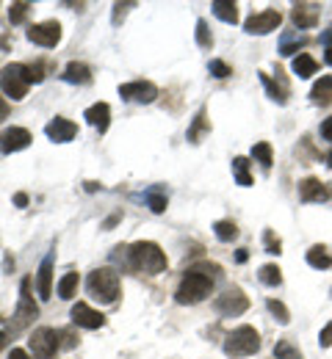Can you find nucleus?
Instances as JSON below:
<instances>
[{"mask_svg":"<svg viewBox=\"0 0 332 359\" xmlns=\"http://www.w3.org/2000/svg\"><path fill=\"white\" fill-rule=\"evenodd\" d=\"M28 11H31V3H25V0L11 3V8H8V20H11V25H20V22L28 17Z\"/></svg>","mask_w":332,"mask_h":359,"instance_id":"34","label":"nucleus"},{"mask_svg":"<svg viewBox=\"0 0 332 359\" xmlns=\"http://www.w3.org/2000/svg\"><path fill=\"white\" fill-rule=\"evenodd\" d=\"M58 337H61V332H55V329H50V326H39V329H34V334H31V340H28V346H31L34 357H39V359L55 357V351L61 348Z\"/></svg>","mask_w":332,"mask_h":359,"instance_id":"6","label":"nucleus"},{"mask_svg":"<svg viewBox=\"0 0 332 359\" xmlns=\"http://www.w3.org/2000/svg\"><path fill=\"white\" fill-rule=\"evenodd\" d=\"M14 205H17V208H25V205H28V196H25V194H17V196H14Z\"/></svg>","mask_w":332,"mask_h":359,"instance_id":"43","label":"nucleus"},{"mask_svg":"<svg viewBox=\"0 0 332 359\" xmlns=\"http://www.w3.org/2000/svg\"><path fill=\"white\" fill-rule=\"evenodd\" d=\"M211 290H213V279L208 273L189 269L175 290V299H178V304H199L211 296Z\"/></svg>","mask_w":332,"mask_h":359,"instance_id":"3","label":"nucleus"},{"mask_svg":"<svg viewBox=\"0 0 332 359\" xmlns=\"http://www.w3.org/2000/svg\"><path fill=\"white\" fill-rule=\"evenodd\" d=\"M213 235L219 238V241H225V243H230V241H236L238 238V226H236V222H216L213 224Z\"/></svg>","mask_w":332,"mask_h":359,"instance_id":"30","label":"nucleus"},{"mask_svg":"<svg viewBox=\"0 0 332 359\" xmlns=\"http://www.w3.org/2000/svg\"><path fill=\"white\" fill-rule=\"evenodd\" d=\"M131 6H133V3H117V6H114V25H119V20L125 17V11H128Z\"/></svg>","mask_w":332,"mask_h":359,"instance_id":"40","label":"nucleus"},{"mask_svg":"<svg viewBox=\"0 0 332 359\" xmlns=\"http://www.w3.org/2000/svg\"><path fill=\"white\" fill-rule=\"evenodd\" d=\"M246 257H249V255H246V249H238V255H236L238 263H246Z\"/></svg>","mask_w":332,"mask_h":359,"instance_id":"46","label":"nucleus"},{"mask_svg":"<svg viewBox=\"0 0 332 359\" xmlns=\"http://www.w3.org/2000/svg\"><path fill=\"white\" fill-rule=\"evenodd\" d=\"M84 119H86L95 130L105 133L108 125H111V105H108V102H95V105H89L86 114H84Z\"/></svg>","mask_w":332,"mask_h":359,"instance_id":"16","label":"nucleus"},{"mask_svg":"<svg viewBox=\"0 0 332 359\" xmlns=\"http://www.w3.org/2000/svg\"><path fill=\"white\" fill-rule=\"evenodd\" d=\"M55 290H58V296H61L64 302H67V299H72V296H75V290H78V273H75V271L64 273V276L58 279Z\"/></svg>","mask_w":332,"mask_h":359,"instance_id":"26","label":"nucleus"},{"mask_svg":"<svg viewBox=\"0 0 332 359\" xmlns=\"http://www.w3.org/2000/svg\"><path fill=\"white\" fill-rule=\"evenodd\" d=\"M327 166L332 169V149H330V155H327Z\"/></svg>","mask_w":332,"mask_h":359,"instance_id":"49","label":"nucleus"},{"mask_svg":"<svg viewBox=\"0 0 332 359\" xmlns=\"http://www.w3.org/2000/svg\"><path fill=\"white\" fill-rule=\"evenodd\" d=\"M45 81V69L42 64H8L3 67L0 72V86H3V94L11 97V100H22L28 94V86L31 83H42Z\"/></svg>","mask_w":332,"mask_h":359,"instance_id":"1","label":"nucleus"},{"mask_svg":"<svg viewBox=\"0 0 332 359\" xmlns=\"http://www.w3.org/2000/svg\"><path fill=\"white\" fill-rule=\"evenodd\" d=\"M211 8H213V14H216L222 22H227V25H236L238 22V6L233 0H213Z\"/></svg>","mask_w":332,"mask_h":359,"instance_id":"23","label":"nucleus"},{"mask_svg":"<svg viewBox=\"0 0 332 359\" xmlns=\"http://www.w3.org/2000/svg\"><path fill=\"white\" fill-rule=\"evenodd\" d=\"M274 357L277 359H302V354H299V348H293L291 340H277V346H274Z\"/></svg>","mask_w":332,"mask_h":359,"instance_id":"33","label":"nucleus"},{"mask_svg":"<svg viewBox=\"0 0 332 359\" xmlns=\"http://www.w3.org/2000/svg\"><path fill=\"white\" fill-rule=\"evenodd\" d=\"M213 307L225 318H238V315H244L249 310V299H246V293L241 287H227L222 296H216Z\"/></svg>","mask_w":332,"mask_h":359,"instance_id":"7","label":"nucleus"},{"mask_svg":"<svg viewBox=\"0 0 332 359\" xmlns=\"http://www.w3.org/2000/svg\"><path fill=\"white\" fill-rule=\"evenodd\" d=\"M144 199H147V205H150L152 213H164V210H166V194H164L161 188H150V191L144 194Z\"/></svg>","mask_w":332,"mask_h":359,"instance_id":"29","label":"nucleus"},{"mask_svg":"<svg viewBox=\"0 0 332 359\" xmlns=\"http://www.w3.org/2000/svg\"><path fill=\"white\" fill-rule=\"evenodd\" d=\"M324 61H327V64H332V50H327V55H324Z\"/></svg>","mask_w":332,"mask_h":359,"instance_id":"48","label":"nucleus"},{"mask_svg":"<svg viewBox=\"0 0 332 359\" xmlns=\"http://www.w3.org/2000/svg\"><path fill=\"white\" fill-rule=\"evenodd\" d=\"M307 45V36H285L283 45H280V55H293V53H299V47Z\"/></svg>","mask_w":332,"mask_h":359,"instance_id":"32","label":"nucleus"},{"mask_svg":"<svg viewBox=\"0 0 332 359\" xmlns=\"http://www.w3.org/2000/svg\"><path fill=\"white\" fill-rule=\"evenodd\" d=\"M280 22H283V14H280L277 8H266V11L252 14V17L244 22V31H246V34H258V36H263V34L277 31Z\"/></svg>","mask_w":332,"mask_h":359,"instance_id":"8","label":"nucleus"},{"mask_svg":"<svg viewBox=\"0 0 332 359\" xmlns=\"http://www.w3.org/2000/svg\"><path fill=\"white\" fill-rule=\"evenodd\" d=\"M6 116H8V102H6L3 97H0V122H3Z\"/></svg>","mask_w":332,"mask_h":359,"instance_id":"45","label":"nucleus"},{"mask_svg":"<svg viewBox=\"0 0 332 359\" xmlns=\"http://www.w3.org/2000/svg\"><path fill=\"white\" fill-rule=\"evenodd\" d=\"M310 100L316 105H330L332 102V75H321V81L313 86L310 91Z\"/></svg>","mask_w":332,"mask_h":359,"instance_id":"24","label":"nucleus"},{"mask_svg":"<svg viewBox=\"0 0 332 359\" xmlns=\"http://www.w3.org/2000/svg\"><path fill=\"white\" fill-rule=\"evenodd\" d=\"M266 307H269V313L274 315V318H277V320H280V323H291V313H288V307H285L283 302H277V299H269V302H266Z\"/></svg>","mask_w":332,"mask_h":359,"instance_id":"36","label":"nucleus"},{"mask_svg":"<svg viewBox=\"0 0 332 359\" xmlns=\"http://www.w3.org/2000/svg\"><path fill=\"white\" fill-rule=\"evenodd\" d=\"M258 279H260L263 285H269V287H280V285H283V271L269 263V266H260V271H258Z\"/></svg>","mask_w":332,"mask_h":359,"instance_id":"27","label":"nucleus"},{"mask_svg":"<svg viewBox=\"0 0 332 359\" xmlns=\"http://www.w3.org/2000/svg\"><path fill=\"white\" fill-rule=\"evenodd\" d=\"M28 39L39 47H55L61 42V25L55 20H48V22H36L28 28Z\"/></svg>","mask_w":332,"mask_h":359,"instance_id":"9","label":"nucleus"},{"mask_svg":"<svg viewBox=\"0 0 332 359\" xmlns=\"http://www.w3.org/2000/svg\"><path fill=\"white\" fill-rule=\"evenodd\" d=\"M233 172H236V182L238 185H252V177H249V161L246 158H233Z\"/></svg>","mask_w":332,"mask_h":359,"instance_id":"31","label":"nucleus"},{"mask_svg":"<svg viewBox=\"0 0 332 359\" xmlns=\"http://www.w3.org/2000/svg\"><path fill=\"white\" fill-rule=\"evenodd\" d=\"M69 315H72V323L75 326H84V329H100L105 323V315L97 313L95 307H89L86 302H78Z\"/></svg>","mask_w":332,"mask_h":359,"instance_id":"14","label":"nucleus"},{"mask_svg":"<svg viewBox=\"0 0 332 359\" xmlns=\"http://www.w3.org/2000/svg\"><path fill=\"white\" fill-rule=\"evenodd\" d=\"M128 263H131V269L144 271V273H164L166 266H169L166 263V255L152 241H136L128 249Z\"/></svg>","mask_w":332,"mask_h":359,"instance_id":"2","label":"nucleus"},{"mask_svg":"<svg viewBox=\"0 0 332 359\" xmlns=\"http://www.w3.org/2000/svg\"><path fill=\"white\" fill-rule=\"evenodd\" d=\"M260 83L266 86L269 97H272L274 102H280V105H285V102H288V83H285L283 69H280V67H277V81H272L269 75H263V72H260Z\"/></svg>","mask_w":332,"mask_h":359,"instance_id":"19","label":"nucleus"},{"mask_svg":"<svg viewBox=\"0 0 332 359\" xmlns=\"http://www.w3.org/2000/svg\"><path fill=\"white\" fill-rule=\"evenodd\" d=\"M319 14H321V6L319 3H296L291 8V20L299 31H307V28H316L319 22Z\"/></svg>","mask_w":332,"mask_h":359,"instance_id":"13","label":"nucleus"},{"mask_svg":"<svg viewBox=\"0 0 332 359\" xmlns=\"http://www.w3.org/2000/svg\"><path fill=\"white\" fill-rule=\"evenodd\" d=\"M299 199L302 202H324L327 199V185L316 177H305L299 182Z\"/></svg>","mask_w":332,"mask_h":359,"instance_id":"17","label":"nucleus"},{"mask_svg":"<svg viewBox=\"0 0 332 359\" xmlns=\"http://www.w3.org/2000/svg\"><path fill=\"white\" fill-rule=\"evenodd\" d=\"M8 359H31V357H28V351H22V348H14Z\"/></svg>","mask_w":332,"mask_h":359,"instance_id":"44","label":"nucleus"},{"mask_svg":"<svg viewBox=\"0 0 332 359\" xmlns=\"http://www.w3.org/2000/svg\"><path fill=\"white\" fill-rule=\"evenodd\" d=\"M252 158L263 166V169H272V163H274V155H272V144H266V141H258L255 147H252Z\"/></svg>","mask_w":332,"mask_h":359,"instance_id":"28","label":"nucleus"},{"mask_svg":"<svg viewBox=\"0 0 332 359\" xmlns=\"http://www.w3.org/2000/svg\"><path fill=\"white\" fill-rule=\"evenodd\" d=\"M263 241H266V252H269V255H280L283 243H280V238H274V232H272V229H266Z\"/></svg>","mask_w":332,"mask_h":359,"instance_id":"38","label":"nucleus"},{"mask_svg":"<svg viewBox=\"0 0 332 359\" xmlns=\"http://www.w3.org/2000/svg\"><path fill=\"white\" fill-rule=\"evenodd\" d=\"M36 293L42 302H48L50 293H53V255H48L36 271Z\"/></svg>","mask_w":332,"mask_h":359,"instance_id":"18","label":"nucleus"},{"mask_svg":"<svg viewBox=\"0 0 332 359\" xmlns=\"http://www.w3.org/2000/svg\"><path fill=\"white\" fill-rule=\"evenodd\" d=\"M64 81H67V83H81V86H86V83H92V69H89L86 64H81V61H69L67 69H64Z\"/></svg>","mask_w":332,"mask_h":359,"instance_id":"21","label":"nucleus"},{"mask_svg":"<svg viewBox=\"0 0 332 359\" xmlns=\"http://www.w3.org/2000/svg\"><path fill=\"white\" fill-rule=\"evenodd\" d=\"M258 351H260V334L252 326H238V329H233L227 334V340H225V354L230 359L252 357Z\"/></svg>","mask_w":332,"mask_h":359,"instance_id":"5","label":"nucleus"},{"mask_svg":"<svg viewBox=\"0 0 332 359\" xmlns=\"http://www.w3.org/2000/svg\"><path fill=\"white\" fill-rule=\"evenodd\" d=\"M291 69H293V75H299L302 81H307V78H313V75L319 72V61H316L313 55H307V53H299V55L293 58Z\"/></svg>","mask_w":332,"mask_h":359,"instance_id":"20","label":"nucleus"},{"mask_svg":"<svg viewBox=\"0 0 332 359\" xmlns=\"http://www.w3.org/2000/svg\"><path fill=\"white\" fill-rule=\"evenodd\" d=\"M45 133H48V138L55 141V144H67V141H72V138L78 135V125L69 122V119H64V116H55L53 122H48Z\"/></svg>","mask_w":332,"mask_h":359,"instance_id":"15","label":"nucleus"},{"mask_svg":"<svg viewBox=\"0 0 332 359\" xmlns=\"http://www.w3.org/2000/svg\"><path fill=\"white\" fill-rule=\"evenodd\" d=\"M321 138H324V141H332V116H327L324 125H321Z\"/></svg>","mask_w":332,"mask_h":359,"instance_id":"41","label":"nucleus"},{"mask_svg":"<svg viewBox=\"0 0 332 359\" xmlns=\"http://www.w3.org/2000/svg\"><path fill=\"white\" fill-rule=\"evenodd\" d=\"M36 315H39V307H36V304H34V299H31V279H22L20 307H17V315H14V326H17V329H22V326H28Z\"/></svg>","mask_w":332,"mask_h":359,"instance_id":"11","label":"nucleus"},{"mask_svg":"<svg viewBox=\"0 0 332 359\" xmlns=\"http://www.w3.org/2000/svg\"><path fill=\"white\" fill-rule=\"evenodd\" d=\"M197 45L202 47V50H211L213 47V36H211L205 20H197Z\"/></svg>","mask_w":332,"mask_h":359,"instance_id":"35","label":"nucleus"},{"mask_svg":"<svg viewBox=\"0 0 332 359\" xmlns=\"http://www.w3.org/2000/svg\"><path fill=\"white\" fill-rule=\"evenodd\" d=\"M31 141H34V138H31V133H28L25 128H6V130L0 133V152H3V155L20 152V149H25Z\"/></svg>","mask_w":332,"mask_h":359,"instance_id":"12","label":"nucleus"},{"mask_svg":"<svg viewBox=\"0 0 332 359\" xmlns=\"http://www.w3.org/2000/svg\"><path fill=\"white\" fill-rule=\"evenodd\" d=\"M319 42L327 47V50H332V28H327V31H324V34L319 36Z\"/></svg>","mask_w":332,"mask_h":359,"instance_id":"42","label":"nucleus"},{"mask_svg":"<svg viewBox=\"0 0 332 359\" xmlns=\"http://www.w3.org/2000/svg\"><path fill=\"white\" fill-rule=\"evenodd\" d=\"M319 343H321V348H330L332 346V320L321 329V334H319Z\"/></svg>","mask_w":332,"mask_h":359,"instance_id":"39","label":"nucleus"},{"mask_svg":"<svg viewBox=\"0 0 332 359\" xmlns=\"http://www.w3.org/2000/svg\"><path fill=\"white\" fill-rule=\"evenodd\" d=\"M6 343H8V334H6V332H0V351L6 348Z\"/></svg>","mask_w":332,"mask_h":359,"instance_id":"47","label":"nucleus"},{"mask_svg":"<svg viewBox=\"0 0 332 359\" xmlns=\"http://www.w3.org/2000/svg\"><path fill=\"white\" fill-rule=\"evenodd\" d=\"M208 72H211L213 78H219V81H222V78H230V75H233V69H230V67H227L225 61H219V58H213V61L208 64Z\"/></svg>","mask_w":332,"mask_h":359,"instance_id":"37","label":"nucleus"},{"mask_svg":"<svg viewBox=\"0 0 332 359\" xmlns=\"http://www.w3.org/2000/svg\"><path fill=\"white\" fill-rule=\"evenodd\" d=\"M205 133H211V122H208V111L199 108L197 116H194V122H191V128H189V144H199Z\"/></svg>","mask_w":332,"mask_h":359,"instance_id":"22","label":"nucleus"},{"mask_svg":"<svg viewBox=\"0 0 332 359\" xmlns=\"http://www.w3.org/2000/svg\"><path fill=\"white\" fill-rule=\"evenodd\" d=\"M86 290L89 296L102 302V304H114L119 299V273L114 269H97L86 279Z\"/></svg>","mask_w":332,"mask_h":359,"instance_id":"4","label":"nucleus"},{"mask_svg":"<svg viewBox=\"0 0 332 359\" xmlns=\"http://www.w3.org/2000/svg\"><path fill=\"white\" fill-rule=\"evenodd\" d=\"M307 263H310L313 269L327 271V269H332V255L324 249V246H310V252H307Z\"/></svg>","mask_w":332,"mask_h":359,"instance_id":"25","label":"nucleus"},{"mask_svg":"<svg viewBox=\"0 0 332 359\" xmlns=\"http://www.w3.org/2000/svg\"><path fill=\"white\" fill-rule=\"evenodd\" d=\"M119 97L128 100V102H142V105H147V102H152L158 97V86L152 81H133V83L119 86Z\"/></svg>","mask_w":332,"mask_h":359,"instance_id":"10","label":"nucleus"}]
</instances>
